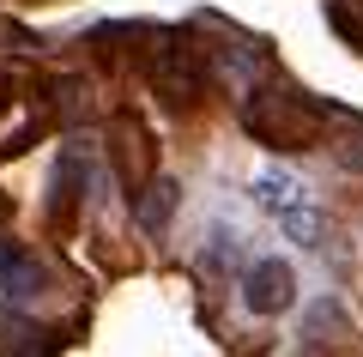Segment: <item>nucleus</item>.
Returning a JSON list of instances; mask_svg holds the SVG:
<instances>
[{"instance_id":"2","label":"nucleus","mask_w":363,"mask_h":357,"mask_svg":"<svg viewBox=\"0 0 363 357\" xmlns=\"http://www.w3.org/2000/svg\"><path fill=\"white\" fill-rule=\"evenodd\" d=\"M248 309H260V315H272V309H291V267H279V260H260V267L248 273Z\"/></svg>"},{"instance_id":"1","label":"nucleus","mask_w":363,"mask_h":357,"mask_svg":"<svg viewBox=\"0 0 363 357\" xmlns=\"http://www.w3.org/2000/svg\"><path fill=\"white\" fill-rule=\"evenodd\" d=\"M255 200L267 206V212L279 218V224H285L303 248L321 243V212H315L309 188H303L297 176H285V170H267V176H255Z\"/></svg>"}]
</instances>
